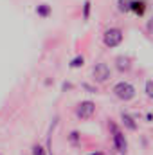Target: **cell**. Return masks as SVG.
<instances>
[{
  "mask_svg": "<svg viewBox=\"0 0 153 155\" xmlns=\"http://www.w3.org/2000/svg\"><path fill=\"white\" fill-rule=\"evenodd\" d=\"M50 13H52V9H50L49 4H40L38 7H36V15H38L40 18H49Z\"/></svg>",
  "mask_w": 153,
  "mask_h": 155,
  "instance_id": "cell-9",
  "label": "cell"
},
{
  "mask_svg": "<svg viewBox=\"0 0 153 155\" xmlns=\"http://www.w3.org/2000/svg\"><path fill=\"white\" fill-rule=\"evenodd\" d=\"M133 0H117V11L119 13H130Z\"/></svg>",
  "mask_w": 153,
  "mask_h": 155,
  "instance_id": "cell-10",
  "label": "cell"
},
{
  "mask_svg": "<svg viewBox=\"0 0 153 155\" xmlns=\"http://www.w3.org/2000/svg\"><path fill=\"white\" fill-rule=\"evenodd\" d=\"M31 153L33 155H49V152H47V148H43L41 144H34L33 150H31Z\"/></svg>",
  "mask_w": 153,
  "mask_h": 155,
  "instance_id": "cell-13",
  "label": "cell"
},
{
  "mask_svg": "<svg viewBox=\"0 0 153 155\" xmlns=\"http://www.w3.org/2000/svg\"><path fill=\"white\" fill-rule=\"evenodd\" d=\"M81 88L86 90L88 94H96V92H97V88H96L94 85H90V83H81Z\"/></svg>",
  "mask_w": 153,
  "mask_h": 155,
  "instance_id": "cell-15",
  "label": "cell"
},
{
  "mask_svg": "<svg viewBox=\"0 0 153 155\" xmlns=\"http://www.w3.org/2000/svg\"><path fill=\"white\" fill-rule=\"evenodd\" d=\"M115 67H117V71H121V72H128V71L132 69L130 58H126V56H117V58H115Z\"/></svg>",
  "mask_w": 153,
  "mask_h": 155,
  "instance_id": "cell-7",
  "label": "cell"
},
{
  "mask_svg": "<svg viewBox=\"0 0 153 155\" xmlns=\"http://www.w3.org/2000/svg\"><path fill=\"white\" fill-rule=\"evenodd\" d=\"M90 9H92V2L90 0H85V4H83V20L85 22L90 18Z\"/></svg>",
  "mask_w": 153,
  "mask_h": 155,
  "instance_id": "cell-11",
  "label": "cell"
},
{
  "mask_svg": "<svg viewBox=\"0 0 153 155\" xmlns=\"http://www.w3.org/2000/svg\"><path fill=\"white\" fill-rule=\"evenodd\" d=\"M112 92H114L115 97L121 99V101H130V99L135 97V87H133L132 83H128V81H119V83H115L114 88H112Z\"/></svg>",
  "mask_w": 153,
  "mask_h": 155,
  "instance_id": "cell-1",
  "label": "cell"
},
{
  "mask_svg": "<svg viewBox=\"0 0 153 155\" xmlns=\"http://www.w3.org/2000/svg\"><path fill=\"white\" fill-rule=\"evenodd\" d=\"M121 121H122V126H124L126 130H130V132H135V130H137V121L130 116V114L122 112V114H121Z\"/></svg>",
  "mask_w": 153,
  "mask_h": 155,
  "instance_id": "cell-6",
  "label": "cell"
},
{
  "mask_svg": "<svg viewBox=\"0 0 153 155\" xmlns=\"http://www.w3.org/2000/svg\"><path fill=\"white\" fill-rule=\"evenodd\" d=\"M144 11H146V2H144V0H133V4H132V13L137 15V16H142Z\"/></svg>",
  "mask_w": 153,
  "mask_h": 155,
  "instance_id": "cell-8",
  "label": "cell"
},
{
  "mask_svg": "<svg viewBox=\"0 0 153 155\" xmlns=\"http://www.w3.org/2000/svg\"><path fill=\"white\" fill-rule=\"evenodd\" d=\"M61 88H63V90H69V88H72V85H70V83H63Z\"/></svg>",
  "mask_w": 153,
  "mask_h": 155,
  "instance_id": "cell-18",
  "label": "cell"
},
{
  "mask_svg": "<svg viewBox=\"0 0 153 155\" xmlns=\"http://www.w3.org/2000/svg\"><path fill=\"white\" fill-rule=\"evenodd\" d=\"M124 38V35H122V31L119 29V27H110V29H106L105 33H103V43L106 45V47H117V45H121V41Z\"/></svg>",
  "mask_w": 153,
  "mask_h": 155,
  "instance_id": "cell-2",
  "label": "cell"
},
{
  "mask_svg": "<svg viewBox=\"0 0 153 155\" xmlns=\"http://www.w3.org/2000/svg\"><path fill=\"white\" fill-rule=\"evenodd\" d=\"M144 92H146V96L153 99V79H148L146 81V85H144Z\"/></svg>",
  "mask_w": 153,
  "mask_h": 155,
  "instance_id": "cell-14",
  "label": "cell"
},
{
  "mask_svg": "<svg viewBox=\"0 0 153 155\" xmlns=\"http://www.w3.org/2000/svg\"><path fill=\"white\" fill-rule=\"evenodd\" d=\"M92 76H94V81H97V83H106V81H110V78H112V71H110V67L106 65V63H96L94 65V69H92Z\"/></svg>",
  "mask_w": 153,
  "mask_h": 155,
  "instance_id": "cell-3",
  "label": "cell"
},
{
  "mask_svg": "<svg viewBox=\"0 0 153 155\" xmlns=\"http://www.w3.org/2000/svg\"><path fill=\"white\" fill-rule=\"evenodd\" d=\"M146 31H148L150 35H153V15L150 16V20L146 22Z\"/></svg>",
  "mask_w": 153,
  "mask_h": 155,
  "instance_id": "cell-16",
  "label": "cell"
},
{
  "mask_svg": "<svg viewBox=\"0 0 153 155\" xmlns=\"http://www.w3.org/2000/svg\"><path fill=\"white\" fill-rule=\"evenodd\" d=\"M83 63H85V58L79 54V56L70 60V69H79V67H83Z\"/></svg>",
  "mask_w": 153,
  "mask_h": 155,
  "instance_id": "cell-12",
  "label": "cell"
},
{
  "mask_svg": "<svg viewBox=\"0 0 153 155\" xmlns=\"http://www.w3.org/2000/svg\"><path fill=\"white\" fill-rule=\"evenodd\" d=\"M114 148L117 150V153H126V150H128V141H126L124 134L119 130L114 132Z\"/></svg>",
  "mask_w": 153,
  "mask_h": 155,
  "instance_id": "cell-5",
  "label": "cell"
},
{
  "mask_svg": "<svg viewBox=\"0 0 153 155\" xmlns=\"http://www.w3.org/2000/svg\"><path fill=\"white\" fill-rule=\"evenodd\" d=\"M96 114V105L92 101H81L79 105L76 107V116L79 119H90V117Z\"/></svg>",
  "mask_w": 153,
  "mask_h": 155,
  "instance_id": "cell-4",
  "label": "cell"
},
{
  "mask_svg": "<svg viewBox=\"0 0 153 155\" xmlns=\"http://www.w3.org/2000/svg\"><path fill=\"white\" fill-rule=\"evenodd\" d=\"M77 141H79V134H77V132H72V134H70V143L77 144Z\"/></svg>",
  "mask_w": 153,
  "mask_h": 155,
  "instance_id": "cell-17",
  "label": "cell"
},
{
  "mask_svg": "<svg viewBox=\"0 0 153 155\" xmlns=\"http://www.w3.org/2000/svg\"><path fill=\"white\" fill-rule=\"evenodd\" d=\"M86 155H105L103 152H90V153H86Z\"/></svg>",
  "mask_w": 153,
  "mask_h": 155,
  "instance_id": "cell-19",
  "label": "cell"
}]
</instances>
